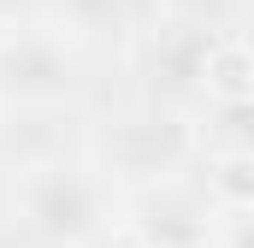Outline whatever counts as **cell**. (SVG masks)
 Here are the masks:
<instances>
[{
  "label": "cell",
  "instance_id": "obj_1",
  "mask_svg": "<svg viewBox=\"0 0 254 248\" xmlns=\"http://www.w3.org/2000/svg\"><path fill=\"white\" fill-rule=\"evenodd\" d=\"M201 83H207L213 101L249 107L254 101V48L249 42H219V48L207 54V65H201Z\"/></svg>",
  "mask_w": 254,
  "mask_h": 248
},
{
  "label": "cell",
  "instance_id": "obj_2",
  "mask_svg": "<svg viewBox=\"0 0 254 248\" xmlns=\"http://www.w3.org/2000/svg\"><path fill=\"white\" fill-rule=\"evenodd\" d=\"M213 195L237 213L254 207V148H237V154H219L213 160Z\"/></svg>",
  "mask_w": 254,
  "mask_h": 248
},
{
  "label": "cell",
  "instance_id": "obj_3",
  "mask_svg": "<svg viewBox=\"0 0 254 248\" xmlns=\"http://www.w3.org/2000/svg\"><path fill=\"white\" fill-rule=\"evenodd\" d=\"M136 248H160V243H136Z\"/></svg>",
  "mask_w": 254,
  "mask_h": 248
}]
</instances>
